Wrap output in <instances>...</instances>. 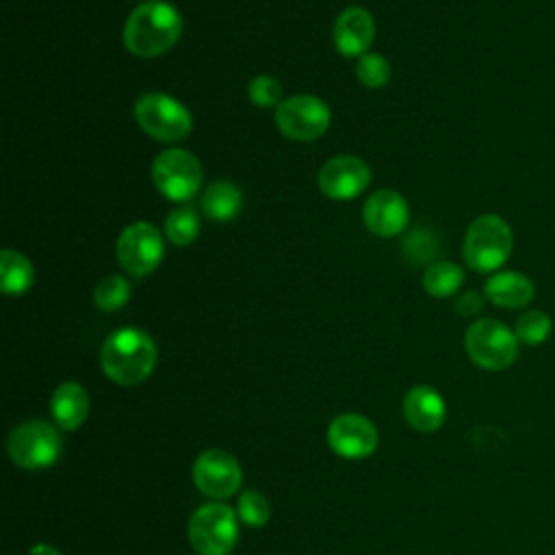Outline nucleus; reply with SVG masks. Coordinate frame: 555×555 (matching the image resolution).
<instances>
[{"label": "nucleus", "instance_id": "nucleus-14", "mask_svg": "<svg viewBox=\"0 0 555 555\" xmlns=\"http://www.w3.org/2000/svg\"><path fill=\"white\" fill-rule=\"evenodd\" d=\"M362 219L375 236L390 238L405 230L410 219V206L401 193L392 189H382L366 199L362 208Z\"/></svg>", "mask_w": 555, "mask_h": 555}, {"label": "nucleus", "instance_id": "nucleus-23", "mask_svg": "<svg viewBox=\"0 0 555 555\" xmlns=\"http://www.w3.org/2000/svg\"><path fill=\"white\" fill-rule=\"evenodd\" d=\"M551 330H553V321L542 310L522 312L514 325V334H516L518 343L529 345V347L542 345L551 336Z\"/></svg>", "mask_w": 555, "mask_h": 555}, {"label": "nucleus", "instance_id": "nucleus-20", "mask_svg": "<svg viewBox=\"0 0 555 555\" xmlns=\"http://www.w3.org/2000/svg\"><path fill=\"white\" fill-rule=\"evenodd\" d=\"M33 280H35L33 262L15 249H2V256H0V288H2V293L22 295L33 286Z\"/></svg>", "mask_w": 555, "mask_h": 555}, {"label": "nucleus", "instance_id": "nucleus-28", "mask_svg": "<svg viewBox=\"0 0 555 555\" xmlns=\"http://www.w3.org/2000/svg\"><path fill=\"white\" fill-rule=\"evenodd\" d=\"M403 249L412 262H427L438 254V241L434 238V234L429 230L418 228L405 238Z\"/></svg>", "mask_w": 555, "mask_h": 555}, {"label": "nucleus", "instance_id": "nucleus-8", "mask_svg": "<svg viewBox=\"0 0 555 555\" xmlns=\"http://www.w3.org/2000/svg\"><path fill=\"white\" fill-rule=\"evenodd\" d=\"M63 440L46 421H26L9 434L11 460L28 470H39L54 464L61 455Z\"/></svg>", "mask_w": 555, "mask_h": 555}, {"label": "nucleus", "instance_id": "nucleus-10", "mask_svg": "<svg viewBox=\"0 0 555 555\" xmlns=\"http://www.w3.org/2000/svg\"><path fill=\"white\" fill-rule=\"evenodd\" d=\"M119 264L134 278H143L152 273L165 254L163 236L150 221L130 223L117 238L115 245Z\"/></svg>", "mask_w": 555, "mask_h": 555}, {"label": "nucleus", "instance_id": "nucleus-25", "mask_svg": "<svg viewBox=\"0 0 555 555\" xmlns=\"http://www.w3.org/2000/svg\"><path fill=\"white\" fill-rule=\"evenodd\" d=\"M356 76L364 87L377 89L390 80V65L382 54H362L356 63Z\"/></svg>", "mask_w": 555, "mask_h": 555}, {"label": "nucleus", "instance_id": "nucleus-27", "mask_svg": "<svg viewBox=\"0 0 555 555\" xmlns=\"http://www.w3.org/2000/svg\"><path fill=\"white\" fill-rule=\"evenodd\" d=\"M247 91H249V100L256 106H262V108L278 106L282 102V87H280V82L273 76H267V74L254 76Z\"/></svg>", "mask_w": 555, "mask_h": 555}, {"label": "nucleus", "instance_id": "nucleus-24", "mask_svg": "<svg viewBox=\"0 0 555 555\" xmlns=\"http://www.w3.org/2000/svg\"><path fill=\"white\" fill-rule=\"evenodd\" d=\"M130 299V282L121 275H106L93 288V301L104 312L124 308Z\"/></svg>", "mask_w": 555, "mask_h": 555}, {"label": "nucleus", "instance_id": "nucleus-26", "mask_svg": "<svg viewBox=\"0 0 555 555\" xmlns=\"http://www.w3.org/2000/svg\"><path fill=\"white\" fill-rule=\"evenodd\" d=\"M236 514L238 518L249 525V527H262L269 520L271 507L267 503V499L260 492L254 490H245L238 496V505H236Z\"/></svg>", "mask_w": 555, "mask_h": 555}, {"label": "nucleus", "instance_id": "nucleus-16", "mask_svg": "<svg viewBox=\"0 0 555 555\" xmlns=\"http://www.w3.org/2000/svg\"><path fill=\"white\" fill-rule=\"evenodd\" d=\"M403 414L412 429L431 434L444 423L447 405L442 395L431 386H414L403 399Z\"/></svg>", "mask_w": 555, "mask_h": 555}, {"label": "nucleus", "instance_id": "nucleus-9", "mask_svg": "<svg viewBox=\"0 0 555 555\" xmlns=\"http://www.w3.org/2000/svg\"><path fill=\"white\" fill-rule=\"evenodd\" d=\"M330 106L321 98L308 93L282 100L275 108L278 130L295 141L319 139L330 128Z\"/></svg>", "mask_w": 555, "mask_h": 555}, {"label": "nucleus", "instance_id": "nucleus-2", "mask_svg": "<svg viewBox=\"0 0 555 555\" xmlns=\"http://www.w3.org/2000/svg\"><path fill=\"white\" fill-rule=\"evenodd\" d=\"M156 345L139 327L115 330L100 349V366L119 386H134L150 377L156 366Z\"/></svg>", "mask_w": 555, "mask_h": 555}, {"label": "nucleus", "instance_id": "nucleus-5", "mask_svg": "<svg viewBox=\"0 0 555 555\" xmlns=\"http://www.w3.org/2000/svg\"><path fill=\"white\" fill-rule=\"evenodd\" d=\"M186 533L197 555H228L238 538V518L225 503H206L189 518Z\"/></svg>", "mask_w": 555, "mask_h": 555}, {"label": "nucleus", "instance_id": "nucleus-13", "mask_svg": "<svg viewBox=\"0 0 555 555\" xmlns=\"http://www.w3.org/2000/svg\"><path fill=\"white\" fill-rule=\"evenodd\" d=\"M327 442L336 455L347 460H360L375 451L377 429L362 414H340L327 427Z\"/></svg>", "mask_w": 555, "mask_h": 555}, {"label": "nucleus", "instance_id": "nucleus-21", "mask_svg": "<svg viewBox=\"0 0 555 555\" xmlns=\"http://www.w3.org/2000/svg\"><path fill=\"white\" fill-rule=\"evenodd\" d=\"M464 284V269L455 262H431L425 269L423 286L434 297H449Z\"/></svg>", "mask_w": 555, "mask_h": 555}, {"label": "nucleus", "instance_id": "nucleus-15", "mask_svg": "<svg viewBox=\"0 0 555 555\" xmlns=\"http://www.w3.org/2000/svg\"><path fill=\"white\" fill-rule=\"evenodd\" d=\"M375 35V24L369 11L360 9V7H349L345 9L336 22H334V30H332V39L336 50L343 56H362L366 54V48L371 46Z\"/></svg>", "mask_w": 555, "mask_h": 555}, {"label": "nucleus", "instance_id": "nucleus-29", "mask_svg": "<svg viewBox=\"0 0 555 555\" xmlns=\"http://www.w3.org/2000/svg\"><path fill=\"white\" fill-rule=\"evenodd\" d=\"M481 306H483V299H481V295H479V293H475V291H466V293H462V295H460V299L455 301V310H457L460 314H464V317L477 314V312L481 310Z\"/></svg>", "mask_w": 555, "mask_h": 555}, {"label": "nucleus", "instance_id": "nucleus-7", "mask_svg": "<svg viewBox=\"0 0 555 555\" xmlns=\"http://www.w3.org/2000/svg\"><path fill=\"white\" fill-rule=\"evenodd\" d=\"M202 180V165L197 156L186 150H165L152 163V182L156 191L171 202H189L191 197H195Z\"/></svg>", "mask_w": 555, "mask_h": 555}, {"label": "nucleus", "instance_id": "nucleus-18", "mask_svg": "<svg viewBox=\"0 0 555 555\" xmlns=\"http://www.w3.org/2000/svg\"><path fill=\"white\" fill-rule=\"evenodd\" d=\"M533 295V282L518 271H499L486 282V297L501 308H525Z\"/></svg>", "mask_w": 555, "mask_h": 555}, {"label": "nucleus", "instance_id": "nucleus-22", "mask_svg": "<svg viewBox=\"0 0 555 555\" xmlns=\"http://www.w3.org/2000/svg\"><path fill=\"white\" fill-rule=\"evenodd\" d=\"M165 234L173 245H189L199 234V217L193 206L173 208L165 219Z\"/></svg>", "mask_w": 555, "mask_h": 555}, {"label": "nucleus", "instance_id": "nucleus-11", "mask_svg": "<svg viewBox=\"0 0 555 555\" xmlns=\"http://www.w3.org/2000/svg\"><path fill=\"white\" fill-rule=\"evenodd\" d=\"M193 481L202 494L210 499H225L241 488L243 473L228 451L208 449L195 460Z\"/></svg>", "mask_w": 555, "mask_h": 555}, {"label": "nucleus", "instance_id": "nucleus-6", "mask_svg": "<svg viewBox=\"0 0 555 555\" xmlns=\"http://www.w3.org/2000/svg\"><path fill=\"white\" fill-rule=\"evenodd\" d=\"M134 119L145 134L167 143L184 139L193 128L189 108L160 91L143 93L134 102Z\"/></svg>", "mask_w": 555, "mask_h": 555}, {"label": "nucleus", "instance_id": "nucleus-17", "mask_svg": "<svg viewBox=\"0 0 555 555\" xmlns=\"http://www.w3.org/2000/svg\"><path fill=\"white\" fill-rule=\"evenodd\" d=\"M50 412L61 429H78L89 414V395L76 382H63L56 386L50 399Z\"/></svg>", "mask_w": 555, "mask_h": 555}, {"label": "nucleus", "instance_id": "nucleus-12", "mask_svg": "<svg viewBox=\"0 0 555 555\" xmlns=\"http://www.w3.org/2000/svg\"><path fill=\"white\" fill-rule=\"evenodd\" d=\"M371 182L369 165L358 156H334L323 163L319 171V189L330 199H353Z\"/></svg>", "mask_w": 555, "mask_h": 555}, {"label": "nucleus", "instance_id": "nucleus-3", "mask_svg": "<svg viewBox=\"0 0 555 555\" xmlns=\"http://www.w3.org/2000/svg\"><path fill=\"white\" fill-rule=\"evenodd\" d=\"M514 247L512 228L499 215H479L464 234L462 254L466 264L477 273H494L501 269Z\"/></svg>", "mask_w": 555, "mask_h": 555}, {"label": "nucleus", "instance_id": "nucleus-4", "mask_svg": "<svg viewBox=\"0 0 555 555\" xmlns=\"http://www.w3.org/2000/svg\"><path fill=\"white\" fill-rule=\"evenodd\" d=\"M468 358L486 371H503L518 358L516 334L496 319H479L464 334Z\"/></svg>", "mask_w": 555, "mask_h": 555}, {"label": "nucleus", "instance_id": "nucleus-1", "mask_svg": "<svg viewBox=\"0 0 555 555\" xmlns=\"http://www.w3.org/2000/svg\"><path fill=\"white\" fill-rule=\"evenodd\" d=\"M182 33V17L171 2L147 0L139 4L124 28L126 48L141 59H154L176 46Z\"/></svg>", "mask_w": 555, "mask_h": 555}, {"label": "nucleus", "instance_id": "nucleus-30", "mask_svg": "<svg viewBox=\"0 0 555 555\" xmlns=\"http://www.w3.org/2000/svg\"><path fill=\"white\" fill-rule=\"evenodd\" d=\"M28 555H61V551L54 548V546H50V544H35V546L28 551Z\"/></svg>", "mask_w": 555, "mask_h": 555}, {"label": "nucleus", "instance_id": "nucleus-19", "mask_svg": "<svg viewBox=\"0 0 555 555\" xmlns=\"http://www.w3.org/2000/svg\"><path fill=\"white\" fill-rule=\"evenodd\" d=\"M243 206V193L234 182L215 180L202 195V210L212 221H232Z\"/></svg>", "mask_w": 555, "mask_h": 555}]
</instances>
